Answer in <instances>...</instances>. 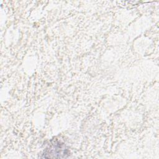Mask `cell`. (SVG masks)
<instances>
[{
    "label": "cell",
    "instance_id": "1",
    "mask_svg": "<svg viewBox=\"0 0 159 159\" xmlns=\"http://www.w3.org/2000/svg\"><path fill=\"white\" fill-rule=\"evenodd\" d=\"M69 155L68 150L64 143L58 141L53 142L44 151V158H65Z\"/></svg>",
    "mask_w": 159,
    "mask_h": 159
}]
</instances>
